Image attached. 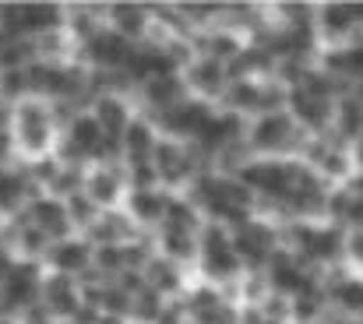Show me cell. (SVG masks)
I'll return each mask as SVG.
<instances>
[{
    "label": "cell",
    "mask_w": 363,
    "mask_h": 324,
    "mask_svg": "<svg viewBox=\"0 0 363 324\" xmlns=\"http://www.w3.org/2000/svg\"><path fill=\"white\" fill-rule=\"evenodd\" d=\"M110 28L113 32H121L123 39H134V35H141V28H145V14H141V7H130V4H117V7H110Z\"/></svg>",
    "instance_id": "10"
},
{
    "label": "cell",
    "mask_w": 363,
    "mask_h": 324,
    "mask_svg": "<svg viewBox=\"0 0 363 324\" xmlns=\"http://www.w3.org/2000/svg\"><path fill=\"white\" fill-rule=\"evenodd\" d=\"M85 194L103 212H113V205L121 201V194H123L121 169L117 166H89V173H85Z\"/></svg>",
    "instance_id": "5"
},
{
    "label": "cell",
    "mask_w": 363,
    "mask_h": 324,
    "mask_svg": "<svg viewBox=\"0 0 363 324\" xmlns=\"http://www.w3.org/2000/svg\"><path fill=\"white\" fill-rule=\"evenodd\" d=\"M233 250H237V254H247V257H254V261H261V257L272 250V229H268V225H261V222L243 225L240 233H237Z\"/></svg>",
    "instance_id": "8"
},
{
    "label": "cell",
    "mask_w": 363,
    "mask_h": 324,
    "mask_svg": "<svg viewBox=\"0 0 363 324\" xmlns=\"http://www.w3.org/2000/svg\"><path fill=\"white\" fill-rule=\"evenodd\" d=\"M11 130H14V145H18V159H25V162L43 159V155H53L57 138H60L46 99H25V103H18Z\"/></svg>",
    "instance_id": "1"
},
{
    "label": "cell",
    "mask_w": 363,
    "mask_h": 324,
    "mask_svg": "<svg viewBox=\"0 0 363 324\" xmlns=\"http://www.w3.org/2000/svg\"><path fill=\"white\" fill-rule=\"evenodd\" d=\"M0 324H21L18 318H0Z\"/></svg>",
    "instance_id": "21"
},
{
    "label": "cell",
    "mask_w": 363,
    "mask_h": 324,
    "mask_svg": "<svg viewBox=\"0 0 363 324\" xmlns=\"http://www.w3.org/2000/svg\"><path fill=\"white\" fill-rule=\"evenodd\" d=\"M339 300H342V307H350V311H357L363 303V282H346L342 289H339Z\"/></svg>",
    "instance_id": "18"
},
{
    "label": "cell",
    "mask_w": 363,
    "mask_h": 324,
    "mask_svg": "<svg viewBox=\"0 0 363 324\" xmlns=\"http://www.w3.org/2000/svg\"><path fill=\"white\" fill-rule=\"evenodd\" d=\"M4 229H7V216L0 212V236H4Z\"/></svg>",
    "instance_id": "20"
},
{
    "label": "cell",
    "mask_w": 363,
    "mask_h": 324,
    "mask_svg": "<svg viewBox=\"0 0 363 324\" xmlns=\"http://www.w3.org/2000/svg\"><path fill=\"white\" fill-rule=\"evenodd\" d=\"M0 103H4V96H0Z\"/></svg>",
    "instance_id": "23"
},
{
    "label": "cell",
    "mask_w": 363,
    "mask_h": 324,
    "mask_svg": "<svg viewBox=\"0 0 363 324\" xmlns=\"http://www.w3.org/2000/svg\"><path fill=\"white\" fill-rule=\"evenodd\" d=\"M293 109H296V116H300L303 123H311V127H321V123L328 120V103L318 99V96H311V92H303V89L293 92Z\"/></svg>",
    "instance_id": "11"
},
{
    "label": "cell",
    "mask_w": 363,
    "mask_h": 324,
    "mask_svg": "<svg viewBox=\"0 0 363 324\" xmlns=\"http://www.w3.org/2000/svg\"><path fill=\"white\" fill-rule=\"evenodd\" d=\"M339 127H342L346 134H360V127H363V106L360 103H346V106L339 109Z\"/></svg>",
    "instance_id": "16"
},
{
    "label": "cell",
    "mask_w": 363,
    "mask_h": 324,
    "mask_svg": "<svg viewBox=\"0 0 363 324\" xmlns=\"http://www.w3.org/2000/svg\"><path fill=\"white\" fill-rule=\"evenodd\" d=\"M162 247H166V257H191V250H194V233H184V229H166Z\"/></svg>",
    "instance_id": "15"
},
{
    "label": "cell",
    "mask_w": 363,
    "mask_h": 324,
    "mask_svg": "<svg viewBox=\"0 0 363 324\" xmlns=\"http://www.w3.org/2000/svg\"><path fill=\"white\" fill-rule=\"evenodd\" d=\"M155 155H159V173L166 177V180H180V177H187V155L177 148V145H155Z\"/></svg>",
    "instance_id": "12"
},
{
    "label": "cell",
    "mask_w": 363,
    "mask_h": 324,
    "mask_svg": "<svg viewBox=\"0 0 363 324\" xmlns=\"http://www.w3.org/2000/svg\"><path fill=\"white\" fill-rule=\"evenodd\" d=\"M25 218H28L35 229H43V233L53 240V243H57V240L74 236V225H71L67 208H64V201H60V198H50V194L35 198V201L25 208Z\"/></svg>",
    "instance_id": "4"
},
{
    "label": "cell",
    "mask_w": 363,
    "mask_h": 324,
    "mask_svg": "<svg viewBox=\"0 0 363 324\" xmlns=\"http://www.w3.org/2000/svg\"><path fill=\"white\" fill-rule=\"evenodd\" d=\"M92 243L85 240V236H67V240H57V243H50V250H46V257H43V268L46 272H53V275H71V279H78V275H85L89 268H92Z\"/></svg>",
    "instance_id": "3"
},
{
    "label": "cell",
    "mask_w": 363,
    "mask_h": 324,
    "mask_svg": "<svg viewBox=\"0 0 363 324\" xmlns=\"http://www.w3.org/2000/svg\"><path fill=\"white\" fill-rule=\"evenodd\" d=\"M148 275H152V289H177V268H166V261H155Z\"/></svg>",
    "instance_id": "17"
},
{
    "label": "cell",
    "mask_w": 363,
    "mask_h": 324,
    "mask_svg": "<svg viewBox=\"0 0 363 324\" xmlns=\"http://www.w3.org/2000/svg\"><path fill=\"white\" fill-rule=\"evenodd\" d=\"M39 303L46 307V314H50L53 321L64 324L82 311L85 300H82V286H78V279L46 272V275H43V286H39Z\"/></svg>",
    "instance_id": "2"
},
{
    "label": "cell",
    "mask_w": 363,
    "mask_h": 324,
    "mask_svg": "<svg viewBox=\"0 0 363 324\" xmlns=\"http://www.w3.org/2000/svg\"><path fill=\"white\" fill-rule=\"evenodd\" d=\"M60 138H67L89 162H96V155H99V148H103V141H106V134H103V127H99V120H96L92 113H78Z\"/></svg>",
    "instance_id": "6"
},
{
    "label": "cell",
    "mask_w": 363,
    "mask_h": 324,
    "mask_svg": "<svg viewBox=\"0 0 363 324\" xmlns=\"http://www.w3.org/2000/svg\"><path fill=\"white\" fill-rule=\"evenodd\" d=\"M14 264H18V257H14V254H11V250L0 243V286L7 282V275L14 272Z\"/></svg>",
    "instance_id": "19"
},
{
    "label": "cell",
    "mask_w": 363,
    "mask_h": 324,
    "mask_svg": "<svg viewBox=\"0 0 363 324\" xmlns=\"http://www.w3.org/2000/svg\"><path fill=\"white\" fill-rule=\"evenodd\" d=\"M145 96L155 103V106H166L180 96V82L177 78H169V74H162V78H152V82H145Z\"/></svg>",
    "instance_id": "14"
},
{
    "label": "cell",
    "mask_w": 363,
    "mask_h": 324,
    "mask_svg": "<svg viewBox=\"0 0 363 324\" xmlns=\"http://www.w3.org/2000/svg\"><path fill=\"white\" fill-rule=\"evenodd\" d=\"M64 324H74V321H64Z\"/></svg>",
    "instance_id": "22"
},
{
    "label": "cell",
    "mask_w": 363,
    "mask_h": 324,
    "mask_svg": "<svg viewBox=\"0 0 363 324\" xmlns=\"http://www.w3.org/2000/svg\"><path fill=\"white\" fill-rule=\"evenodd\" d=\"M275 289H286V293H293V289H307V279H303V272L289 261V257H275Z\"/></svg>",
    "instance_id": "13"
},
{
    "label": "cell",
    "mask_w": 363,
    "mask_h": 324,
    "mask_svg": "<svg viewBox=\"0 0 363 324\" xmlns=\"http://www.w3.org/2000/svg\"><path fill=\"white\" fill-rule=\"evenodd\" d=\"M166 205L169 201H162L155 191H130V198H127V216H130V222H155L159 216H166Z\"/></svg>",
    "instance_id": "9"
},
{
    "label": "cell",
    "mask_w": 363,
    "mask_h": 324,
    "mask_svg": "<svg viewBox=\"0 0 363 324\" xmlns=\"http://www.w3.org/2000/svg\"><path fill=\"white\" fill-rule=\"evenodd\" d=\"M289 134H293L289 116H282V113H268V116L257 120L250 141H254V148H261V152H275V148H282V145L289 141Z\"/></svg>",
    "instance_id": "7"
}]
</instances>
